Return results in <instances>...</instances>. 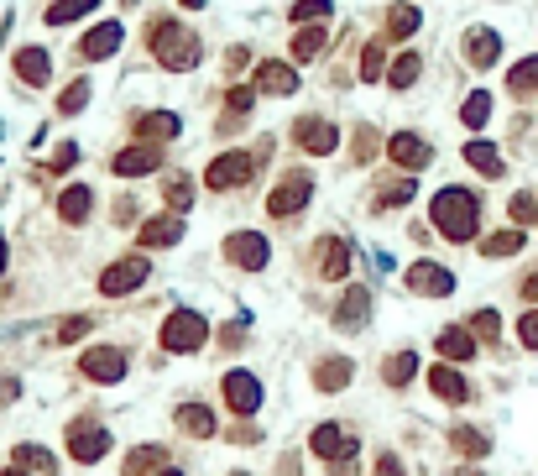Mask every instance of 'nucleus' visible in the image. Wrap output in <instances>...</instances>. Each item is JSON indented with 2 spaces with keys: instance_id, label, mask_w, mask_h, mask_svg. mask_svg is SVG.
Segmentation results:
<instances>
[{
  "instance_id": "f257e3e1",
  "label": "nucleus",
  "mask_w": 538,
  "mask_h": 476,
  "mask_svg": "<svg viewBox=\"0 0 538 476\" xmlns=\"http://www.w3.org/2000/svg\"><path fill=\"white\" fill-rule=\"evenodd\" d=\"M429 215H434V231L444 241H455V246L476 241V231H481V199L471 189H439L434 204H429Z\"/></svg>"
},
{
  "instance_id": "f03ea898",
  "label": "nucleus",
  "mask_w": 538,
  "mask_h": 476,
  "mask_svg": "<svg viewBox=\"0 0 538 476\" xmlns=\"http://www.w3.org/2000/svg\"><path fill=\"white\" fill-rule=\"evenodd\" d=\"M152 53L162 68H173V74H189V68H199L204 48H199V37L183 27V21H157L152 27Z\"/></svg>"
},
{
  "instance_id": "7ed1b4c3",
  "label": "nucleus",
  "mask_w": 538,
  "mask_h": 476,
  "mask_svg": "<svg viewBox=\"0 0 538 476\" xmlns=\"http://www.w3.org/2000/svg\"><path fill=\"white\" fill-rule=\"evenodd\" d=\"M204 340H209V320L199 309H173L168 325H162V351H173V356L204 351Z\"/></svg>"
},
{
  "instance_id": "20e7f679",
  "label": "nucleus",
  "mask_w": 538,
  "mask_h": 476,
  "mask_svg": "<svg viewBox=\"0 0 538 476\" xmlns=\"http://www.w3.org/2000/svg\"><path fill=\"white\" fill-rule=\"evenodd\" d=\"M262 168V157L256 152H220L215 163L204 168V184L215 189V194H225V189H241V184H251V173Z\"/></svg>"
},
{
  "instance_id": "39448f33",
  "label": "nucleus",
  "mask_w": 538,
  "mask_h": 476,
  "mask_svg": "<svg viewBox=\"0 0 538 476\" xmlns=\"http://www.w3.org/2000/svg\"><path fill=\"white\" fill-rule=\"evenodd\" d=\"M68 456H74L79 466H95L110 456V429L100 419H74L68 424Z\"/></svg>"
},
{
  "instance_id": "423d86ee",
  "label": "nucleus",
  "mask_w": 538,
  "mask_h": 476,
  "mask_svg": "<svg viewBox=\"0 0 538 476\" xmlns=\"http://www.w3.org/2000/svg\"><path fill=\"white\" fill-rule=\"evenodd\" d=\"M147 278H152V262L147 257H121V262H110L100 272V293H105V299H126V293H136Z\"/></svg>"
},
{
  "instance_id": "0eeeda50",
  "label": "nucleus",
  "mask_w": 538,
  "mask_h": 476,
  "mask_svg": "<svg viewBox=\"0 0 538 476\" xmlns=\"http://www.w3.org/2000/svg\"><path fill=\"white\" fill-rule=\"evenodd\" d=\"M220 393H225V408H230V414H241V419H251L256 408H262V382H256V372L230 367L220 377Z\"/></svg>"
},
{
  "instance_id": "6e6552de",
  "label": "nucleus",
  "mask_w": 538,
  "mask_h": 476,
  "mask_svg": "<svg viewBox=\"0 0 538 476\" xmlns=\"http://www.w3.org/2000/svg\"><path fill=\"white\" fill-rule=\"evenodd\" d=\"M225 262H236L241 272H262L272 262V246L262 231H236V236H225Z\"/></svg>"
},
{
  "instance_id": "1a4fd4ad",
  "label": "nucleus",
  "mask_w": 538,
  "mask_h": 476,
  "mask_svg": "<svg viewBox=\"0 0 538 476\" xmlns=\"http://www.w3.org/2000/svg\"><path fill=\"white\" fill-rule=\"evenodd\" d=\"M126 367H131V361H126L121 346H89V351L79 356V372H84L89 382H105V388H110V382H121Z\"/></svg>"
},
{
  "instance_id": "9d476101",
  "label": "nucleus",
  "mask_w": 538,
  "mask_h": 476,
  "mask_svg": "<svg viewBox=\"0 0 538 476\" xmlns=\"http://www.w3.org/2000/svg\"><path fill=\"white\" fill-rule=\"evenodd\" d=\"M309 450H314L319 461H330V466H335V461H356V450H361V445H356V429L319 424L314 435H309Z\"/></svg>"
},
{
  "instance_id": "9b49d317",
  "label": "nucleus",
  "mask_w": 538,
  "mask_h": 476,
  "mask_svg": "<svg viewBox=\"0 0 538 476\" xmlns=\"http://www.w3.org/2000/svg\"><path fill=\"white\" fill-rule=\"evenodd\" d=\"M309 199H314V178H309V173H288L283 184L272 189V199H267V215L288 220V215H298Z\"/></svg>"
},
{
  "instance_id": "f8f14e48",
  "label": "nucleus",
  "mask_w": 538,
  "mask_h": 476,
  "mask_svg": "<svg viewBox=\"0 0 538 476\" xmlns=\"http://www.w3.org/2000/svg\"><path fill=\"white\" fill-rule=\"evenodd\" d=\"M293 142L309 152V157H330V152L340 147V126H330L324 116H303V121L293 126Z\"/></svg>"
},
{
  "instance_id": "ddd939ff",
  "label": "nucleus",
  "mask_w": 538,
  "mask_h": 476,
  "mask_svg": "<svg viewBox=\"0 0 538 476\" xmlns=\"http://www.w3.org/2000/svg\"><path fill=\"white\" fill-rule=\"evenodd\" d=\"M366 325H371V288L350 283V288L340 293V304H335V330L356 335V330H366Z\"/></svg>"
},
{
  "instance_id": "4468645a",
  "label": "nucleus",
  "mask_w": 538,
  "mask_h": 476,
  "mask_svg": "<svg viewBox=\"0 0 538 476\" xmlns=\"http://www.w3.org/2000/svg\"><path fill=\"white\" fill-rule=\"evenodd\" d=\"M387 157H392L403 173H424V168L434 163V147L424 142V136H413V131H397L392 142H387Z\"/></svg>"
},
{
  "instance_id": "2eb2a0df",
  "label": "nucleus",
  "mask_w": 538,
  "mask_h": 476,
  "mask_svg": "<svg viewBox=\"0 0 538 476\" xmlns=\"http://www.w3.org/2000/svg\"><path fill=\"white\" fill-rule=\"evenodd\" d=\"M408 288L424 293V299H450V293H455V272L439 267V262H413L408 267Z\"/></svg>"
},
{
  "instance_id": "dca6fc26",
  "label": "nucleus",
  "mask_w": 538,
  "mask_h": 476,
  "mask_svg": "<svg viewBox=\"0 0 538 476\" xmlns=\"http://www.w3.org/2000/svg\"><path fill=\"white\" fill-rule=\"evenodd\" d=\"M251 89H262V95H293L298 89V74H293V63H256V74H251Z\"/></svg>"
},
{
  "instance_id": "f3484780",
  "label": "nucleus",
  "mask_w": 538,
  "mask_h": 476,
  "mask_svg": "<svg viewBox=\"0 0 538 476\" xmlns=\"http://www.w3.org/2000/svg\"><path fill=\"white\" fill-rule=\"evenodd\" d=\"M173 424H178L189 440H215V435H220V419H215V408H204V403H183L178 414H173Z\"/></svg>"
},
{
  "instance_id": "a211bd4d",
  "label": "nucleus",
  "mask_w": 538,
  "mask_h": 476,
  "mask_svg": "<svg viewBox=\"0 0 538 476\" xmlns=\"http://www.w3.org/2000/svg\"><path fill=\"white\" fill-rule=\"evenodd\" d=\"M429 388H434V398L439 403H471V382H465V372H455L450 361H444V367H429Z\"/></svg>"
},
{
  "instance_id": "6ab92c4d",
  "label": "nucleus",
  "mask_w": 538,
  "mask_h": 476,
  "mask_svg": "<svg viewBox=\"0 0 538 476\" xmlns=\"http://www.w3.org/2000/svg\"><path fill=\"white\" fill-rule=\"evenodd\" d=\"M178 131H183V121L173 116V110H147V116L136 121V142H147V147H162V142H173Z\"/></svg>"
},
{
  "instance_id": "aec40b11",
  "label": "nucleus",
  "mask_w": 538,
  "mask_h": 476,
  "mask_svg": "<svg viewBox=\"0 0 538 476\" xmlns=\"http://www.w3.org/2000/svg\"><path fill=\"white\" fill-rule=\"evenodd\" d=\"M350 272V241L345 236H324L319 241V278L324 283H340Z\"/></svg>"
},
{
  "instance_id": "412c9836",
  "label": "nucleus",
  "mask_w": 538,
  "mask_h": 476,
  "mask_svg": "<svg viewBox=\"0 0 538 476\" xmlns=\"http://www.w3.org/2000/svg\"><path fill=\"white\" fill-rule=\"evenodd\" d=\"M121 178H142V173H157L162 168V147H147V142H136V147H126L121 157L110 163Z\"/></svg>"
},
{
  "instance_id": "4be33fe9",
  "label": "nucleus",
  "mask_w": 538,
  "mask_h": 476,
  "mask_svg": "<svg viewBox=\"0 0 538 476\" xmlns=\"http://www.w3.org/2000/svg\"><path fill=\"white\" fill-rule=\"evenodd\" d=\"M136 241H142L147 252H162V246H178V241H183V215H157V220H147L142 231H136Z\"/></svg>"
},
{
  "instance_id": "5701e85b",
  "label": "nucleus",
  "mask_w": 538,
  "mask_h": 476,
  "mask_svg": "<svg viewBox=\"0 0 538 476\" xmlns=\"http://www.w3.org/2000/svg\"><path fill=\"white\" fill-rule=\"evenodd\" d=\"M350 377H356V361L350 356H324L314 367V388L319 393H340V388H350Z\"/></svg>"
},
{
  "instance_id": "b1692460",
  "label": "nucleus",
  "mask_w": 538,
  "mask_h": 476,
  "mask_svg": "<svg viewBox=\"0 0 538 476\" xmlns=\"http://www.w3.org/2000/svg\"><path fill=\"white\" fill-rule=\"evenodd\" d=\"M89 210H95V189H89V184H68L58 194V220L63 225H84Z\"/></svg>"
},
{
  "instance_id": "393cba45",
  "label": "nucleus",
  "mask_w": 538,
  "mask_h": 476,
  "mask_svg": "<svg viewBox=\"0 0 538 476\" xmlns=\"http://www.w3.org/2000/svg\"><path fill=\"white\" fill-rule=\"evenodd\" d=\"M115 48H121V21H100L95 32H84V42H79V58L100 63V58H110Z\"/></svg>"
},
{
  "instance_id": "a878e982",
  "label": "nucleus",
  "mask_w": 538,
  "mask_h": 476,
  "mask_svg": "<svg viewBox=\"0 0 538 476\" xmlns=\"http://www.w3.org/2000/svg\"><path fill=\"white\" fill-rule=\"evenodd\" d=\"M465 58H471V68H491L502 58V37L491 27H471L465 32Z\"/></svg>"
},
{
  "instance_id": "bb28decb",
  "label": "nucleus",
  "mask_w": 538,
  "mask_h": 476,
  "mask_svg": "<svg viewBox=\"0 0 538 476\" xmlns=\"http://www.w3.org/2000/svg\"><path fill=\"white\" fill-rule=\"evenodd\" d=\"M11 68L21 74V84L42 89V84H48V74H53V58H48V48H21V53L11 58Z\"/></svg>"
},
{
  "instance_id": "cd10ccee",
  "label": "nucleus",
  "mask_w": 538,
  "mask_h": 476,
  "mask_svg": "<svg viewBox=\"0 0 538 476\" xmlns=\"http://www.w3.org/2000/svg\"><path fill=\"white\" fill-rule=\"evenodd\" d=\"M434 346H439V356L450 361V367H460V361H471V356H476V335L465 330V325H450V330H439Z\"/></svg>"
},
{
  "instance_id": "c85d7f7f",
  "label": "nucleus",
  "mask_w": 538,
  "mask_h": 476,
  "mask_svg": "<svg viewBox=\"0 0 538 476\" xmlns=\"http://www.w3.org/2000/svg\"><path fill=\"white\" fill-rule=\"evenodd\" d=\"M157 471H168V450L162 445H136L121 466V476H157Z\"/></svg>"
},
{
  "instance_id": "c756f323",
  "label": "nucleus",
  "mask_w": 538,
  "mask_h": 476,
  "mask_svg": "<svg viewBox=\"0 0 538 476\" xmlns=\"http://www.w3.org/2000/svg\"><path fill=\"white\" fill-rule=\"evenodd\" d=\"M450 445L460 450L465 461H481L486 450H491V435H486V429H476V424H455L450 429Z\"/></svg>"
},
{
  "instance_id": "7c9ffc66",
  "label": "nucleus",
  "mask_w": 538,
  "mask_h": 476,
  "mask_svg": "<svg viewBox=\"0 0 538 476\" xmlns=\"http://www.w3.org/2000/svg\"><path fill=\"white\" fill-rule=\"evenodd\" d=\"M465 163H471L481 178H502L507 163H502V152L491 147V142H465Z\"/></svg>"
},
{
  "instance_id": "2f4dec72",
  "label": "nucleus",
  "mask_w": 538,
  "mask_h": 476,
  "mask_svg": "<svg viewBox=\"0 0 538 476\" xmlns=\"http://www.w3.org/2000/svg\"><path fill=\"white\" fill-rule=\"evenodd\" d=\"M413 377H418V356L413 351H392L387 367H382V382H387V388H408Z\"/></svg>"
},
{
  "instance_id": "473e14b6",
  "label": "nucleus",
  "mask_w": 538,
  "mask_h": 476,
  "mask_svg": "<svg viewBox=\"0 0 538 476\" xmlns=\"http://www.w3.org/2000/svg\"><path fill=\"white\" fill-rule=\"evenodd\" d=\"M11 466L32 471V476H53V471H58L53 450H42V445H16V461H11Z\"/></svg>"
},
{
  "instance_id": "72a5a7b5",
  "label": "nucleus",
  "mask_w": 538,
  "mask_h": 476,
  "mask_svg": "<svg viewBox=\"0 0 538 476\" xmlns=\"http://www.w3.org/2000/svg\"><path fill=\"white\" fill-rule=\"evenodd\" d=\"M523 231H518V225H507V231H497V236H486L481 241V257H518L523 252Z\"/></svg>"
},
{
  "instance_id": "f704fd0d",
  "label": "nucleus",
  "mask_w": 538,
  "mask_h": 476,
  "mask_svg": "<svg viewBox=\"0 0 538 476\" xmlns=\"http://www.w3.org/2000/svg\"><path fill=\"white\" fill-rule=\"evenodd\" d=\"M324 42H330V32H324V27H298V32H293V63L319 58V53H324Z\"/></svg>"
},
{
  "instance_id": "c9c22d12",
  "label": "nucleus",
  "mask_w": 538,
  "mask_h": 476,
  "mask_svg": "<svg viewBox=\"0 0 538 476\" xmlns=\"http://www.w3.org/2000/svg\"><path fill=\"white\" fill-rule=\"evenodd\" d=\"M507 89H512V95H533V89H538V53L533 58H523V63H512V74H507Z\"/></svg>"
},
{
  "instance_id": "e433bc0d",
  "label": "nucleus",
  "mask_w": 538,
  "mask_h": 476,
  "mask_svg": "<svg viewBox=\"0 0 538 476\" xmlns=\"http://www.w3.org/2000/svg\"><path fill=\"white\" fill-rule=\"evenodd\" d=\"M100 0H53L48 6V27H68V21H79V16H89Z\"/></svg>"
},
{
  "instance_id": "4c0bfd02",
  "label": "nucleus",
  "mask_w": 538,
  "mask_h": 476,
  "mask_svg": "<svg viewBox=\"0 0 538 476\" xmlns=\"http://www.w3.org/2000/svg\"><path fill=\"white\" fill-rule=\"evenodd\" d=\"M162 199H168V215H183V210L194 204V184H189L183 173H173L168 184H162Z\"/></svg>"
},
{
  "instance_id": "58836bf2",
  "label": "nucleus",
  "mask_w": 538,
  "mask_h": 476,
  "mask_svg": "<svg viewBox=\"0 0 538 476\" xmlns=\"http://www.w3.org/2000/svg\"><path fill=\"white\" fill-rule=\"evenodd\" d=\"M465 330H471L476 340H486V346H497V340H502V314H497V309H476Z\"/></svg>"
},
{
  "instance_id": "ea45409f",
  "label": "nucleus",
  "mask_w": 538,
  "mask_h": 476,
  "mask_svg": "<svg viewBox=\"0 0 538 476\" xmlns=\"http://www.w3.org/2000/svg\"><path fill=\"white\" fill-rule=\"evenodd\" d=\"M418 27H424L418 6H392V11H387V37H413Z\"/></svg>"
},
{
  "instance_id": "a19ab883",
  "label": "nucleus",
  "mask_w": 538,
  "mask_h": 476,
  "mask_svg": "<svg viewBox=\"0 0 538 476\" xmlns=\"http://www.w3.org/2000/svg\"><path fill=\"white\" fill-rule=\"evenodd\" d=\"M418 74H424V58H418V53H403V58L387 68V84H392V89H408Z\"/></svg>"
},
{
  "instance_id": "79ce46f5",
  "label": "nucleus",
  "mask_w": 538,
  "mask_h": 476,
  "mask_svg": "<svg viewBox=\"0 0 538 476\" xmlns=\"http://www.w3.org/2000/svg\"><path fill=\"white\" fill-rule=\"evenodd\" d=\"M460 121L471 126V131H481V126L491 121V95H486V89H476V95L460 105Z\"/></svg>"
},
{
  "instance_id": "37998d69",
  "label": "nucleus",
  "mask_w": 538,
  "mask_h": 476,
  "mask_svg": "<svg viewBox=\"0 0 538 476\" xmlns=\"http://www.w3.org/2000/svg\"><path fill=\"white\" fill-rule=\"evenodd\" d=\"M89 89H95L89 79H74V84H68L63 95H58V116H79V110L89 105Z\"/></svg>"
},
{
  "instance_id": "c03bdc74",
  "label": "nucleus",
  "mask_w": 538,
  "mask_h": 476,
  "mask_svg": "<svg viewBox=\"0 0 538 476\" xmlns=\"http://www.w3.org/2000/svg\"><path fill=\"white\" fill-rule=\"evenodd\" d=\"M382 68H387V48H382V37H377V42H366V53H361V79L377 84Z\"/></svg>"
},
{
  "instance_id": "a18cd8bd",
  "label": "nucleus",
  "mask_w": 538,
  "mask_h": 476,
  "mask_svg": "<svg viewBox=\"0 0 538 476\" xmlns=\"http://www.w3.org/2000/svg\"><path fill=\"white\" fill-rule=\"evenodd\" d=\"M335 0H298L293 6V27H309V21H330Z\"/></svg>"
},
{
  "instance_id": "49530a36",
  "label": "nucleus",
  "mask_w": 538,
  "mask_h": 476,
  "mask_svg": "<svg viewBox=\"0 0 538 476\" xmlns=\"http://www.w3.org/2000/svg\"><path fill=\"white\" fill-rule=\"evenodd\" d=\"M413 199V178H397V184L377 189V210H397V204H408Z\"/></svg>"
},
{
  "instance_id": "de8ad7c7",
  "label": "nucleus",
  "mask_w": 538,
  "mask_h": 476,
  "mask_svg": "<svg viewBox=\"0 0 538 476\" xmlns=\"http://www.w3.org/2000/svg\"><path fill=\"white\" fill-rule=\"evenodd\" d=\"M89 330H95V320H89V314H68V320L58 325V340H84Z\"/></svg>"
},
{
  "instance_id": "09e8293b",
  "label": "nucleus",
  "mask_w": 538,
  "mask_h": 476,
  "mask_svg": "<svg viewBox=\"0 0 538 476\" xmlns=\"http://www.w3.org/2000/svg\"><path fill=\"white\" fill-rule=\"evenodd\" d=\"M512 220H518V225H533V220H538V199H533V194H518V199H512Z\"/></svg>"
},
{
  "instance_id": "8fccbe9b",
  "label": "nucleus",
  "mask_w": 538,
  "mask_h": 476,
  "mask_svg": "<svg viewBox=\"0 0 538 476\" xmlns=\"http://www.w3.org/2000/svg\"><path fill=\"white\" fill-rule=\"evenodd\" d=\"M74 163H79V147H74V142H63V147H58V152L48 157V168H53V173H68Z\"/></svg>"
},
{
  "instance_id": "3c124183",
  "label": "nucleus",
  "mask_w": 538,
  "mask_h": 476,
  "mask_svg": "<svg viewBox=\"0 0 538 476\" xmlns=\"http://www.w3.org/2000/svg\"><path fill=\"white\" fill-rule=\"evenodd\" d=\"M518 340H523L528 351H538V309H528L523 320H518Z\"/></svg>"
},
{
  "instance_id": "603ef678",
  "label": "nucleus",
  "mask_w": 538,
  "mask_h": 476,
  "mask_svg": "<svg viewBox=\"0 0 538 476\" xmlns=\"http://www.w3.org/2000/svg\"><path fill=\"white\" fill-rule=\"evenodd\" d=\"M371 152H377V131L361 126V131H356V163H371Z\"/></svg>"
},
{
  "instance_id": "864d4df0",
  "label": "nucleus",
  "mask_w": 538,
  "mask_h": 476,
  "mask_svg": "<svg viewBox=\"0 0 538 476\" xmlns=\"http://www.w3.org/2000/svg\"><path fill=\"white\" fill-rule=\"evenodd\" d=\"M371 476H408V471H403V461H397L392 450H382V456H377V466H371Z\"/></svg>"
},
{
  "instance_id": "5fc2aeb1",
  "label": "nucleus",
  "mask_w": 538,
  "mask_h": 476,
  "mask_svg": "<svg viewBox=\"0 0 538 476\" xmlns=\"http://www.w3.org/2000/svg\"><path fill=\"white\" fill-rule=\"evenodd\" d=\"M251 100H256V89H230V95H225V105L236 110V116H241V110H251Z\"/></svg>"
},
{
  "instance_id": "6e6d98bb",
  "label": "nucleus",
  "mask_w": 538,
  "mask_h": 476,
  "mask_svg": "<svg viewBox=\"0 0 538 476\" xmlns=\"http://www.w3.org/2000/svg\"><path fill=\"white\" fill-rule=\"evenodd\" d=\"M518 293H523V299H528V309H538V272H528V278L518 283Z\"/></svg>"
},
{
  "instance_id": "4d7b16f0",
  "label": "nucleus",
  "mask_w": 538,
  "mask_h": 476,
  "mask_svg": "<svg viewBox=\"0 0 538 476\" xmlns=\"http://www.w3.org/2000/svg\"><path fill=\"white\" fill-rule=\"evenodd\" d=\"M16 393H21V382L16 377H0V403H11Z\"/></svg>"
},
{
  "instance_id": "13d9d810",
  "label": "nucleus",
  "mask_w": 538,
  "mask_h": 476,
  "mask_svg": "<svg viewBox=\"0 0 538 476\" xmlns=\"http://www.w3.org/2000/svg\"><path fill=\"white\" fill-rule=\"evenodd\" d=\"M330 476H356V466H350V461H335V466H330Z\"/></svg>"
},
{
  "instance_id": "bf43d9fd",
  "label": "nucleus",
  "mask_w": 538,
  "mask_h": 476,
  "mask_svg": "<svg viewBox=\"0 0 538 476\" xmlns=\"http://www.w3.org/2000/svg\"><path fill=\"white\" fill-rule=\"evenodd\" d=\"M6 257H11V252H6V236H0V272H6Z\"/></svg>"
},
{
  "instance_id": "052dcab7",
  "label": "nucleus",
  "mask_w": 538,
  "mask_h": 476,
  "mask_svg": "<svg viewBox=\"0 0 538 476\" xmlns=\"http://www.w3.org/2000/svg\"><path fill=\"white\" fill-rule=\"evenodd\" d=\"M0 476H32V471H21V466H6V471H0Z\"/></svg>"
},
{
  "instance_id": "680f3d73",
  "label": "nucleus",
  "mask_w": 538,
  "mask_h": 476,
  "mask_svg": "<svg viewBox=\"0 0 538 476\" xmlns=\"http://www.w3.org/2000/svg\"><path fill=\"white\" fill-rule=\"evenodd\" d=\"M157 476H183V471H178V466H168V471H157Z\"/></svg>"
},
{
  "instance_id": "e2e57ef3",
  "label": "nucleus",
  "mask_w": 538,
  "mask_h": 476,
  "mask_svg": "<svg viewBox=\"0 0 538 476\" xmlns=\"http://www.w3.org/2000/svg\"><path fill=\"white\" fill-rule=\"evenodd\" d=\"M183 6H189V11H199V6H204V0H183Z\"/></svg>"
},
{
  "instance_id": "0e129e2a",
  "label": "nucleus",
  "mask_w": 538,
  "mask_h": 476,
  "mask_svg": "<svg viewBox=\"0 0 538 476\" xmlns=\"http://www.w3.org/2000/svg\"><path fill=\"white\" fill-rule=\"evenodd\" d=\"M230 476H246V471H230Z\"/></svg>"
}]
</instances>
